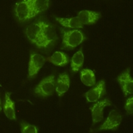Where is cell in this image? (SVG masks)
<instances>
[{
  "instance_id": "2",
  "label": "cell",
  "mask_w": 133,
  "mask_h": 133,
  "mask_svg": "<svg viewBox=\"0 0 133 133\" xmlns=\"http://www.w3.org/2000/svg\"><path fill=\"white\" fill-rule=\"evenodd\" d=\"M15 14L20 22H23L35 17L34 0H24L16 4Z\"/></svg>"
},
{
  "instance_id": "15",
  "label": "cell",
  "mask_w": 133,
  "mask_h": 133,
  "mask_svg": "<svg viewBox=\"0 0 133 133\" xmlns=\"http://www.w3.org/2000/svg\"><path fill=\"white\" fill-rule=\"evenodd\" d=\"M81 80L85 85L92 87L95 85V75L92 70L83 69L81 71Z\"/></svg>"
},
{
  "instance_id": "14",
  "label": "cell",
  "mask_w": 133,
  "mask_h": 133,
  "mask_svg": "<svg viewBox=\"0 0 133 133\" xmlns=\"http://www.w3.org/2000/svg\"><path fill=\"white\" fill-rule=\"evenodd\" d=\"M46 60L49 61L53 65L60 66H65L69 63L68 56L63 52L60 51L55 52L52 56L47 58Z\"/></svg>"
},
{
  "instance_id": "6",
  "label": "cell",
  "mask_w": 133,
  "mask_h": 133,
  "mask_svg": "<svg viewBox=\"0 0 133 133\" xmlns=\"http://www.w3.org/2000/svg\"><path fill=\"white\" fill-rule=\"evenodd\" d=\"M130 69L128 68L117 77V81L119 83L124 97L133 93V79L130 76Z\"/></svg>"
},
{
  "instance_id": "10",
  "label": "cell",
  "mask_w": 133,
  "mask_h": 133,
  "mask_svg": "<svg viewBox=\"0 0 133 133\" xmlns=\"http://www.w3.org/2000/svg\"><path fill=\"white\" fill-rule=\"evenodd\" d=\"M77 17L81 20L83 25L95 24L101 18V14L97 11L83 10L78 14Z\"/></svg>"
},
{
  "instance_id": "3",
  "label": "cell",
  "mask_w": 133,
  "mask_h": 133,
  "mask_svg": "<svg viewBox=\"0 0 133 133\" xmlns=\"http://www.w3.org/2000/svg\"><path fill=\"white\" fill-rule=\"evenodd\" d=\"M62 32V39L63 48L74 49L83 43L85 38L81 31L75 30L66 31L64 29H61Z\"/></svg>"
},
{
  "instance_id": "16",
  "label": "cell",
  "mask_w": 133,
  "mask_h": 133,
  "mask_svg": "<svg viewBox=\"0 0 133 133\" xmlns=\"http://www.w3.org/2000/svg\"><path fill=\"white\" fill-rule=\"evenodd\" d=\"M82 47L78 51L71 59V69L74 71L75 73H77L79 71L83 65L84 63V55H83V51H82Z\"/></svg>"
},
{
  "instance_id": "5",
  "label": "cell",
  "mask_w": 133,
  "mask_h": 133,
  "mask_svg": "<svg viewBox=\"0 0 133 133\" xmlns=\"http://www.w3.org/2000/svg\"><path fill=\"white\" fill-rule=\"evenodd\" d=\"M46 59L43 56L38 53H31L28 65V75L29 79H31L37 75L39 71L43 66Z\"/></svg>"
},
{
  "instance_id": "18",
  "label": "cell",
  "mask_w": 133,
  "mask_h": 133,
  "mask_svg": "<svg viewBox=\"0 0 133 133\" xmlns=\"http://www.w3.org/2000/svg\"><path fill=\"white\" fill-rule=\"evenodd\" d=\"M20 124L22 133H37L38 132V129L35 125L28 124L25 122H21Z\"/></svg>"
},
{
  "instance_id": "19",
  "label": "cell",
  "mask_w": 133,
  "mask_h": 133,
  "mask_svg": "<svg viewBox=\"0 0 133 133\" xmlns=\"http://www.w3.org/2000/svg\"><path fill=\"white\" fill-rule=\"evenodd\" d=\"M124 109L129 115H132L133 113V97L128 98L124 105Z\"/></svg>"
},
{
  "instance_id": "1",
  "label": "cell",
  "mask_w": 133,
  "mask_h": 133,
  "mask_svg": "<svg viewBox=\"0 0 133 133\" xmlns=\"http://www.w3.org/2000/svg\"><path fill=\"white\" fill-rule=\"evenodd\" d=\"M27 39L38 48H47L57 40L54 27L44 21H37L29 25L25 31Z\"/></svg>"
},
{
  "instance_id": "8",
  "label": "cell",
  "mask_w": 133,
  "mask_h": 133,
  "mask_svg": "<svg viewBox=\"0 0 133 133\" xmlns=\"http://www.w3.org/2000/svg\"><path fill=\"white\" fill-rule=\"evenodd\" d=\"M106 92L105 89V81L104 80H101L97 83L95 87L85 93V97L87 101L90 103H95L98 101L99 98H101Z\"/></svg>"
},
{
  "instance_id": "17",
  "label": "cell",
  "mask_w": 133,
  "mask_h": 133,
  "mask_svg": "<svg viewBox=\"0 0 133 133\" xmlns=\"http://www.w3.org/2000/svg\"><path fill=\"white\" fill-rule=\"evenodd\" d=\"M49 0H34L35 16L43 12L44 11L47 10L49 8Z\"/></svg>"
},
{
  "instance_id": "4",
  "label": "cell",
  "mask_w": 133,
  "mask_h": 133,
  "mask_svg": "<svg viewBox=\"0 0 133 133\" xmlns=\"http://www.w3.org/2000/svg\"><path fill=\"white\" fill-rule=\"evenodd\" d=\"M55 75H51L41 81L33 89V91L39 97L46 98L53 95L55 91Z\"/></svg>"
},
{
  "instance_id": "7",
  "label": "cell",
  "mask_w": 133,
  "mask_h": 133,
  "mask_svg": "<svg viewBox=\"0 0 133 133\" xmlns=\"http://www.w3.org/2000/svg\"><path fill=\"white\" fill-rule=\"evenodd\" d=\"M122 115L116 110H111L105 122L100 127L98 130H116L122 122Z\"/></svg>"
},
{
  "instance_id": "11",
  "label": "cell",
  "mask_w": 133,
  "mask_h": 133,
  "mask_svg": "<svg viewBox=\"0 0 133 133\" xmlns=\"http://www.w3.org/2000/svg\"><path fill=\"white\" fill-rule=\"evenodd\" d=\"M70 87V79L69 75L66 73L59 75L55 84V90L59 97H61L68 91Z\"/></svg>"
},
{
  "instance_id": "13",
  "label": "cell",
  "mask_w": 133,
  "mask_h": 133,
  "mask_svg": "<svg viewBox=\"0 0 133 133\" xmlns=\"http://www.w3.org/2000/svg\"><path fill=\"white\" fill-rule=\"evenodd\" d=\"M55 19L61 25L71 29H79L83 28V25L78 17H74L71 18H60L55 17Z\"/></svg>"
},
{
  "instance_id": "9",
  "label": "cell",
  "mask_w": 133,
  "mask_h": 133,
  "mask_svg": "<svg viewBox=\"0 0 133 133\" xmlns=\"http://www.w3.org/2000/svg\"><path fill=\"white\" fill-rule=\"evenodd\" d=\"M111 102L109 99L102 100L98 101L94 104L93 106L90 107V110L92 113V125H95L96 123L101 122L103 119V110L106 107L110 106Z\"/></svg>"
},
{
  "instance_id": "12",
  "label": "cell",
  "mask_w": 133,
  "mask_h": 133,
  "mask_svg": "<svg viewBox=\"0 0 133 133\" xmlns=\"http://www.w3.org/2000/svg\"><path fill=\"white\" fill-rule=\"evenodd\" d=\"M11 92H6L5 102L3 104V112L5 116L10 120L16 121L15 111V103L12 101L10 98Z\"/></svg>"
}]
</instances>
